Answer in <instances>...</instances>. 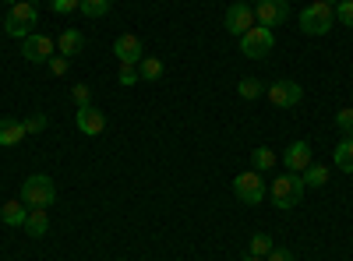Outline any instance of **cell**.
<instances>
[{
    "label": "cell",
    "instance_id": "6da1fadb",
    "mask_svg": "<svg viewBox=\"0 0 353 261\" xmlns=\"http://www.w3.org/2000/svg\"><path fill=\"white\" fill-rule=\"evenodd\" d=\"M301 32L304 36H325L329 28L336 25V8L332 4H325V0H314V4H307L304 11H301Z\"/></svg>",
    "mask_w": 353,
    "mask_h": 261
},
{
    "label": "cell",
    "instance_id": "7a4b0ae2",
    "mask_svg": "<svg viewBox=\"0 0 353 261\" xmlns=\"http://www.w3.org/2000/svg\"><path fill=\"white\" fill-rule=\"evenodd\" d=\"M36 18H39V11H36V0H18V4L8 11V18H4L8 36H11V39H25V36H32Z\"/></svg>",
    "mask_w": 353,
    "mask_h": 261
},
{
    "label": "cell",
    "instance_id": "3957f363",
    "mask_svg": "<svg viewBox=\"0 0 353 261\" xmlns=\"http://www.w3.org/2000/svg\"><path fill=\"white\" fill-rule=\"evenodd\" d=\"M301 194H304V177L301 173H283V177L276 180V184H269V198H272V205L276 209H293L301 201Z\"/></svg>",
    "mask_w": 353,
    "mask_h": 261
},
{
    "label": "cell",
    "instance_id": "277c9868",
    "mask_svg": "<svg viewBox=\"0 0 353 261\" xmlns=\"http://www.w3.org/2000/svg\"><path fill=\"white\" fill-rule=\"evenodd\" d=\"M21 201L28 209H50L53 201H57V187L50 177H43V173H36V177H28L21 184Z\"/></svg>",
    "mask_w": 353,
    "mask_h": 261
},
{
    "label": "cell",
    "instance_id": "5b68a950",
    "mask_svg": "<svg viewBox=\"0 0 353 261\" xmlns=\"http://www.w3.org/2000/svg\"><path fill=\"white\" fill-rule=\"evenodd\" d=\"M276 39H272V28H265V25H254L248 28V32L241 36V53L251 56V61H265V56L272 53Z\"/></svg>",
    "mask_w": 353,
    "mask_h": 261
},
{
    "label": "cell",
    "instance_id": "8992f818",
    "mask_svg": "<svg viewBox=\"0 0 353 261\" xmlns=\"http://www.w3.org/2000/svg\"><path fill=\"white\" fill-rule=\"evenodd\" d=\"M233 194H237L244 205H261V198L269 194V187L261 184L258 169H248V173H237V177H233Z\"/></svg>",
    "mask_w": 353,
    "mask_h": 261
},
{
    "label": "cell",
    "instance_id": "52a82bcc",
    "mask_svg": "<svg viewBox=\"0 0 353 261\" xmlns=\"http://www.w3.org/2000/svg\"><path fill=\"white\" fill-rule=\"evenodd\" d=\"M265 96H269V103L279 106V109H293L304 99V89L297 81H290V78H279V81H272L269 89H265Z\"/></svg>",
    "mask_w": 353,
    "mask_h": 261
},
{
    "label": "cell",
    "instance_id": "ba28073f",
    "mask_svg": "<svg viewBox=\"0 0 353 261\" xmlns=\"http://www.w3.org/2000/svg\"><path fill=\"white\" fill-rule=\"evenodd\" d=\"M223 25H226V32H230V36H237V39H241L248 28L258 25V21H254V8H248L244 0H233L230 11H226V18H223Z\"/></svg>",
    "mask_w": 353,
    "mask_h": 261
},
{
    "label": "cell",
    "instance_id": "9c48e42d",
    "mask_svg": "<svg viewBox=\"0 0 353 261\" xmlns=\"http://www.w3.org/2000/svg\"><path fill=\"white\" fill-rule=\"evenodd\" d=\"M254 21L265 25V28L286 25L290 21V4H286V0H258V4H254Z\"/></svg>",
    "mask_w": 353,
    "mask_h": 261
},
{
    "label": "cell",
    "instance_id": "30bf717a",
    "mask_svg": "<svg viewBox=\"0 0 353 261\" xmlns=\"http://www.w3.org/2000/svg\"><path fill=\"white\" fill-rule=\"evenodd\" d=\"M21 43H25V46H21V56H25V61H32V64H46L50 56H53V50H57V39H50V36H43V32L25 36Z\"/></svg>",
    "mask_w": 353,
    "mask_h": 261
},
{
    "label": "cell",
    "instance_id": "8fae6325",
    "mask_svg": "<svg viewBox=\"0 0 353 261\" xmlns=\"http://www.w3.org/2000/svg\"><path fill=\"white\" fill-rule=\"evenodd\" d=\"M74 124H78V131L88 134V138H99V134L106 131V117H103V109H96V106H78Z\"/></svg>",
    "mask_w": 353,
    "mask_h": 261
},
{
    "label": "cell",
    "instance_id": "7c38bea8",
    "mask_svg": "<svg viewBox=\"0 0 353 261\" xmlns=\"http://www.w3.org/2000/svg\"><path fill=\"white\" fill-rule=\"evenodd\" d=\"M283 163H286V173H304V169L314 163L311 145H307V141H290L286 152H283Z\"/></svg>",
    "mask_w": 353,
    "mask_h": 261
},
{
    "label": "cell",
    "instance_id": "4fadbf2b",
    "mask_svg": "<svg viewBox=\"0 0 353 261\" xmlns=\"http://www.w3.org/2000/svg\"><path fill=\"white\" fill-rule=\"evenodd\" d=\"M113 53H117V61L121 64H141V56H145V50H141V39L138 36H131V32H124V36H117V43H113Z\"/></svg>",
    "mask_w": 353,
    "mask_h": 261
},
{
    "label": "cell",
    "instance_id": "5bb4252c",
    "mask_svg": "<svg viewBox=\"0 0 353 261\" xmlns=\"http://www.w3.org/2000/svg\"><path fill=\"white\" fill-rule=\"evenodd\" d=\"M81 50H85V36L78 32V28H64V32L57 36V53L68 56V61H71V56H78Z\"/></svg>",
    "mask_w": 353,
    "mask_h": 261
},
{
    "label": "cell",
    "instance_id": "9a60e30c",
    "mask_svg": "<svg viewBox=\"0 0 353 261\" xmlns=\"http://www.w3.org/2000/svg\"><path fill=\"white\" fill-rule=\"evenodd\" d=\"M21 138H28V131H25V124L21 121H11V117H0V145H18Z\"/></svg>",
    "mask_w": 353,
    "mask_h": 261
},
{
    "label": "cell",
    "instance_id": "2e32d148",
    "mask_svg": "<svg viewBox=\"0 0 353 261\" xmlns=\"http://www.w3.org/2000/svg\"><path fill=\"white\" fill-rule=\"evenodd\" d=\"M46 229H50V216H46V209H28L25 233H28V237H43Z\"/></svg>",
    "mask_w": 353,
    "mask_h": 261
},
{
    "label": "cell",
    "instance_id": "e0dca14e",
    "mask_svg": "<svg viewBox=\"0 0 353 261\" xmlns=\"http://www.w3.org/2000/svg\"><path fill=\"white\" fill-rule=\"evenodd\" d=\"M0 219H4L8 226H25V219H28V205L18 198V201H8L4 209H0Z\"/></svg>",
    "mask_w": 353,
    "mask_h": 261
},
{
    "label": "cell",
    "instance_id": "ac0fdd59",
    "mask_svg": "<svg viewBox=\"0 0 353 261\" xmlns=\"http://www.w3.org/2000/svg\"><path fill=\"white\" fill-rule=\"evenodd\" d=\"M332 163H336V169H343V173H353V138H343V141L336 145Z\"/></svg>",
    "mask_w": 353,
    "mask_h": 261
},
{
    "label": "cell",
    "instance_id": "d6986e66",
    "mask_svg": "<svg viewBox=\"0 0 353 261\" xmlns=\"http://www.w3.org/2000/svg\"><path fill=\"white\" fill-rule=\"evenodd\" d=\"M301 177H304V187H325V184H329V166L311 163V166L301 173Z\"/></svg>",
    "mask_w": 353,
    "mask_h": 261
},
{
    "label": "cell",
    "instance_id": "ffe728a7",
    "mask_svg": "<svg viewBox=\"0 0 353 261\" xmlns=\"http://www.w3.org/2000/svg\"><path fill=\"white\" fill-rule=\"evenodd\" d=\"M138 74H141V81H159L163 78V61L159 56H141Z\"/></svg>",
    "mask_w": 353,
    "mask_h": 261
},
{
    "label": "cell",
    "instance_id": "44dd1931",
    "mask_svg": "<svg viewBox=\"0 0 353 261\" xmlns=\"http://www.w3.org/2000/svg\"><path fill=\"white\" fill-rule=\"evenodd\" d=\"M251 163H254L258 173H265V169H272V166H276V152L269 149V145H258V149L251 152Z\"/></svg>",
    "mask_w": 353,
    "mask_h": 261
},
{
    "label": "cell",
    "instance_id": "7402d4cb",
    "mask_svg": "<svg viewBox=\"0 0 353 261\" xmlns=\"http://www.w3.org/2000/svg\"><path fill=\"white\" fill-rule=\"evenodd\" d=\"M110 4H113V0H81L78 11H81L85 18H103V14L110 11Z\"/></svg>",
    "mask_w": 353,
    "mask_h": 261
},
{
    "label": "cell",
    "instance_id": "603a6c76",
    "mask_svg": "<svg viewBox=\"0 0 353 261\" xmlns=\"http://www.w3.org/2000/svg\"><path fill=\"white\" fill-rule=\"evenodd\" d=\"M237 92H241L244 99H258L265 89H261V81H258V78H244V81L237 85Z\"/></svg>",
    "mask_w": 353,
    "mask_h": 261
},
{
    "label": "cell",
    "instance_id": "cb8c5ba5",
    "mask_svg": "<svg viewBox=\"0 0 353 261\" xmlns=\"http://www.w3.org/2000/svg\"><path fill=\"white\" fill-rule=\"evenodd\" d=\"M336 127H339L346 138H353V106H346V109L336 113Z\"/></svg>",
    "mask_w": 353,
    "mask_h": 261
},
{
    "label": "cell",
    "instance_id": "d4e9b609",
    "mask_svg": "<svg viewBox=\"0 0 353 261\" xmlns=\"http://www.w3.org/2000/svg\"><path fill=\"white\" fill-rule=\"evenodd\" d=\"M272 251V240L265 237V233H258V237H251V258H265Z\"/></svg>",
    "mask_w": 353,
    "mask_h": 261
},
{
    "label": "cell",
    "instance_id": "484cf974",
    "mask_svg": "<svg viewBox=\"0 0 353 261\" xmlns=\"http://www.w3.org/2000/svg\"><path fill=\"white\" fill-rule=\"evenodd\" d=\"M71 99H74L78 106H92V89H88L85 81H78L74 89H71Z\"/></svg>",
    "mask_w": 353,
    "mask_h": 261
},
{
    "label": "cell",
    "instance_id": "4316f807",
    "mask_svg": "<svg viewBox=\"0 0 353 261\" xmlns=\"http://www.w3.org/2000/svg\"><path fill=\"white\" fill-rule=\"evenodd\" d=\"M336 21L353 28V0H339V4H336Z\"/></svg>",
    "mask_w": 353,
    "mask_h": 261
},
{
    "label": "cell",
    "instance_id": "83f0119b",
    "mask_svg": "<svg viewBox=\"0 0 353 261\" xmlns=\"http://www.w3.org/2000/svg\"><path fill=\"white\" fill-rule=\"evenodd\" d=\"M21 124H25V131H28V134H39V131L46 127V113H32V117H25Z\"/></svg>",
    "mask_w": 353,
    "mask_h": 261
},
{
    "label": "cell",
    "instance_id": "f1b7e54d",
    "mask_svg": "<svg viewBox=\"0 0 353 261\" xmlns=\"http://www.w3.org/2000/svg\"><path fill=\"white\" fill-rule=\"evenodd\" d=\"M78 4H81V0H50L53 14H71V11H78Z\"/></svg>",
    "mask_w": 353,
    "mask_h": 261
},
{
    "label": "cell",
    "instance_id": "f546056e",
    "mask_svg": "<svg viewBox=\"0 0 353 261\" xmlns=\"http://www.w3.org/2000/svg\"><path fill=\"white\" fill-rule=\"evenodd\" d=\"M138 81H141L138 67L134 64H121V85H138Z\"/></svg>",
    "mask_w": 353,
    "mask_h": 261
},
{
    "label": "cell",
    "instance_id": "4dcf8cb0",
    "mask_svg": "<svg viewBox=\"0 0 353 261\" xmlns=\"http://www.w3.org/2000/svg\"><path fill=\"white\" fill-rule=\"evenodd\" d=\"M50 71H53L57 78H64V74H68V56H50Z\"/></svg>",
    "mask_w": 353,
    "mask_h": 261
},
{
    "label": "cell",
    "instance_id": "1f68e13d",
    "mask_svg": "<svg viewBox=\"0 0 353 261\" xmlns=\"http://www.w3.org/2000/svg\"><path fill=\"white\" fill-rule=\"evenodd\" d=\"M265 258H269V261H293V254H290L286 247H272V251L265 254Z\"/></svg>",
    "mask_w": 353,
    "mask_h": 261
},
{
    "label": "cell",
    "instance_id": "d6a6232c",
    "mask_svg": "<svg viewBox=\"0 0 353 261\" xmlns=\"http://www.w3.org/2000/svg\"><path fill=\"white\" fill-rule=\"evenodd\" d=\"M244 261H265V258H244Z\"/></svg>",
    "mask_w": 353,
    "mask_h": 261
},
{
    "label": "cell",
    "instance_id": "836d02e7",
    "mask_svg": "<svg viewBox=\"0 0 353 261\" xmlns=\"http://www.w3.org/2000/svg\"><path fill=\"white\" fill-rule=\"evenodd\" d=\"M4 4H11V8H14V4H18V0H4Z\"/></svg>",
    "mask_w": 353,
    "mask_h": 261
},
{
    "label": "cell",
    "instance_id": "e575fe53",
    "mask_svg": "<svg viewBox=\"0 0 353 261\" xmlns=\"http://www.w3.org/2000/svg\"><path fill=\"white\" fill-rule=\"evenodd\" d=\"M325 4H332V8H336V4H339V0H325Z\"/></svg>",
    "mask_w": 353,
    "mask_h": 261
},
{
    "label": "cell",
    "instance_id": "d590c367",
    "mask_svg": "<svg viewBox=\"0 0 353 261\" xmlns=\"http://www.w3.org/2000/svg\"><path fill=\"white\" fill-rule=\"evenodd\" d=\"M121 261H124V258H121Z\"/></svg>",
    "mask_w": 353,
    "mask_h": 261
}]
</instances>
